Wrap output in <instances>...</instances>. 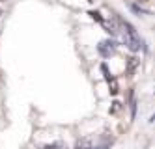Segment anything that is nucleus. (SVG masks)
<instances>
[{
    "label": "nucleus",
    "mask_w": 155,
    "mask_h": 149,
    "mask_svg": "<svg viewBox=\"0 0 155 149\" xmlns=\"http://www.w3.org/2000/svg\"><path fill=\"white\" fill-rule=\"evenodd\" d=\"M108 88H110V93H112V95H116L118 91H120V88H118V80H116L114 76H108Z\"/></svg>",
    "instance_id": "f257e3e1"
},
{
    "label": "nucleus",
    "mask_w": 155,
    "mask_h": 149,
    "mask_svg": "<svg viewBox=\"0 0 155 149\" xmlns=\"http://www.w3.org/2000/svg\"><path fill=\"white\" fill-rule=\"evenodd\" d=\"M0 15H2V11H0Z\"/></svg>",
    "instance_id": "7ed1b4c3"
},
{
    "label": "nucleus",
    "mask_w": 155,
    "mask_h": 149,
    "mask_svg": "<svg viewBox=\"0 0 155 149\" xmlns=\"http://www.w3.org/2000/svg\"><path fill=\"white\" fill-rule=\"evenodd\" d=\"M2 2H4V0H2Z\"/></svg>",
    "instance_id": "20e7f679"
},
{
    "label": "nucleus",
    "mask_w": 155,
    "mask_h": 149,
    "mask_svg": "<svg viewBox=\"0 0 155 149\" xmlns=\"http://www.w3.org/2000/svg\"><path fill=\"white\" fill-rule=\"evenodd\" d=\"M79 149H90V147H79Z\"/></svg>",
    "instance_id": "f03ea898"
}]
</instances>
